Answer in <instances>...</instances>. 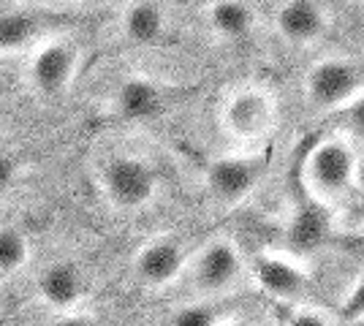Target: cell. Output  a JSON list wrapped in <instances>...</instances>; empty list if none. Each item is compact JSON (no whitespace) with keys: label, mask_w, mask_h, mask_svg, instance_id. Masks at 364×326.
Listing matches in <instances>:
<instances>
[{"label":"cell","mask_w":364,"mask_h":326,"mask_svg":"<svg viewBox=\"0 0 364 326\" xmlns=\"http://www.w3.org/2000/svg\"><path fill=\"white\" fill-rule=\"evenodd\" d=\"M79 71V47L68 38H49L38 44L28 60V85L41 98L68 93Z\"/></svg>","instance_id":"277c9868"},{"label":"cell","mask_w":364,"mask_h":326,"mask_svg":"<svg viewBox=\"0 0 364 326\" xmlns=\"http://www.w3.org/2000/svg\"><path fill=\"white\" fill-rule=\"evenodd\" d=\"M168 14L161 0H131L120 14V33L136 47H155L166 38Z\"/></svg>","instance_id":"7c38bea8"},{"label":"cell","mask_w":364,"mask_h":326,"mask_svg":"<svg viewBox=\"0 0 364 326\" xmlns=\"http://www.w3.org/2000/svg\"><path fill=\"white\" fill-rule=\"evenodd\" d=\"M185 269V250L171 237H158L147 245H141L134 259L136 278L150 288H164L182 275Z\"/></svg>","instance_id":"8fae6325"},{"label":"cell","mask_w":364,"mask_h":326,"mask_svg":"<svg viewBox=\"0 0 364 326\" xmlns=\"http://www.w3.org/2000/svg\"><path fill=\"white\" fill-rule=\"evenodd\" d=\"M85 294H87V275L71 259L49 261L36 278V296L52 313L76 310Z\"/></svg>","instance_id":"8992f818"},{"label":"cell","mask_w":364,"mask_h":326,"mask_svg":"<svg viewBox=\"0 0 364 326\" xmlns=\"http://www.w3.org/2000/svg\"><path fill=\"white\" fill-rule=\"evenodd\" d=\"M204 22L218 38L240 41L253 31L256 11L247 0H210L204 9Z\"/></svg>","instance_id":"5bb4252c"},{"label":"cell","mask_w":364,"mask_h":326,"mask_svg":"<svg viewBox=\"0 0 364 326\" xmlns=\"http://www.w3.org/2000/svg\"><path fill=\"white\" fill-rule=\"evenodd\" d=\"M166 90L161 82L150 77H125L112 93V112L125 123H141L158 117L166 107Z\"/></svg>","instance_id":"30bf717a"},{"label":"cell","mask_w":364,"mask_h":326,"mask_svg":"<svg viewBox=\"0 0 364 326\" xmlns=\"http://www.w3.org/2000/svg\"><path fill=\"white\" fill-rule=\"evenodd\" d=\"M353 185L364 193V158H356V169H353Z\"/></svg>","instance_id":"cb8c5ba5"},{"label":"cell","mask_w":364,"mask_h":326,"mask_svg":"<svg viewBox=\"0 0 364 326\" xmlns=\"http://www.w3.org/2000/svg\"><path fill=\"white\" fill-rule=\"evenodd\" d=\"M31 261V242L22 229L0 223V280L16 278Z\"/></svg>","instance_id":"e0dca14e"},{"label":"cell","mask_w":364,"mask_h":326,"mask_svg":"<svg viewBox=\"0 0 364 326\" xmlns=\"http://www.w3.org/2000/svg\"><path fill=\"white\" fill-rule=\"evenodd\" d=\"M364 90V68L348 58H323L304 74V95L321 112H340Z\"/></svg>","instance_id":"7a4b0ae2"},{"label":"cell","mask_w":364,"mask_h":326,"mask_svg":"<svg viewBox=\"0 0 364 326\" xmlns=\"http://www.w3.org/2000/svg\"><path fill=\"white\" fill-rule=\"evenodd\" d=\"M101 190L107 202L120 212H139L158 193V174L150 161L131 153L112 156L101 169Z\"/></svg>","instance_id":"6da1fadb"},{"label":"cell","mask_w":364,"mask_h":326,"mask_svg":"<svg viewBox=\"0 0 364 326\" xmlns=\"http://www.w3.org/2000/svg\"><path fill=\"white\" fill-rule=\"evenodd\" d=\"M218 326H253V324H247V321H220Z\"/></svg>","instance_id":"d4e9b609"},{"label":"cell","mask_w":364,"mask_h":326,"mask_svg":"<svg viewBox=\"0 0 364 326\" xmlns=\"http://www.w3.org/2000/svg\"><path fill=\"white\" fill-rule=\"evenodd\" d=\"M353 169H356L353 147L343 139L318 141L304 161V177L310 190L326 199H337L353 185Z\"/></svg>","instance_id":"5b68a950"},{"label":"cell","mask_w":364,"mask_h":326,"mask_svg":"<svg viewBox=\"0 0 364 326\" xmlns=\"http://www.w3.org/2000/svg\"><path fill=\"white\" fill-rule=\"evenodd\" d=\"M353 326H364V318H362V321H356V324H353Z\"/></svg>","instance_id":"484cf974"},{"label":"cell","mask_w":364,"mask_h":326,"mask_svg":"<svg viewBox=\"0 0 364 326\" xmlns=\"http://www.w3.org/2000/svg\"><path fill=\"white\" fill-rule=\"evenodd\" d=\"M329 14L321 0H280L274 9V31L294 47H310L326 36Z\"/></svg>","instance_id":"52a82bcc"},{"label":"cell","mask_w":364,"mask_h":326,"mask_svg":"<svg viewBox=\"0 0 364 326\" xmlns=\"http://www.w3.org/2000/svg\"><path fill=\"white\" fill-rule=\"evenodd\" d=\"M329 237V215L318 204H302L289 223V248L294 253H313L318 250Z\"/></svg>","instance_id":"2e32d148"},{"label":"cell","mask_w":364,"mask_h":326,"mask_svg":"<svg viewBox=\"0 0 364 326\" xmlns=\"http://www.w3.org/2000/svg\"><path fill=\"white\" fill-rule=\"evenodd\" d=\"M340 318H343L346 324H356V321L364 318V278L359 280L348 291V296L343 299V305H340Z\"/></svg>","instance_id":"ffe728a7"},{"label":"cell","mask_w":364,"mask_h":326,"mask_svg":"<svg viewBox=\"0 0 364 326\" xmlns=\"http://www.w3.org/2000/svg\"><path fill=\"white\" fill-rule=\"evenodd\" d=\"M19 161H16L11 153H6V150H0V193H6V190H11L16 185V180H19Z\"/></svg>","instance_id":"44dd1931"},{"label":"cell","mask_w":364,"mask_h":326,"mask_svg":"<svg viewBox=\"0 0 364 326\" xmlns=\"http://www.w3.org/2000/svg\"><path fill=\"white\" fill-rule=\"evenodd\" d=\"M218 324H220V313H218V308L207 305V302L182 305L168 318V326H218Z\"/></svg>","instance_id":"ac0fdd59"},{"label":"cell","mask_w":364,"mask_h":326,"mask_svg":"<svg viewBox=\"0 0 364 326\" xmlns=\"http://www.w3.org/2000/svg\"><path fill=\"white\" fill-rule=\"evenodd\" d=\"M193 275V286L204 294H220L228 291L240 275H242V259L240 250L234 248L226 239H213L204 248L198 250L191 266Z\"/></svg>","instance_id":"ba28073f"},{"label":"cell","mask_w":364,"mask_h":326,"mask_svg":"<svg viewBox=\"0 0 364 326\" xmlns=\"http://www.w3.org/2000/svg\"><path fill=\"white\" fill-rule=\"evenodd\" d=\"M46 326H101V324L92 315H87V313L68 310V313H55V318Z\"/></svg>","instance_id":"7402d4cb"},{"label":"cell","mask_w":364,"mask_h":326,"mask_svg":"<svg viewBox=\"0 0 364 326\" xmlns=\"http://www.w3.org/2000/svg\"><path fill=\"white\" fill-rule=\"evenodd\" d=\"M253 278L261 291L277 299H296L307 286L302 269L283 256H258L253 261Z\"/></svg>","instance_id":"4fadbf2b"},{"label":"cell","mask_w":364,"mask_h":326,"mask_svg":"<svg viewBox=\"0 0 364 326\" xmlns=\"http://www.w3.org/2000/svg\"><path fill=\"white\" fill-rule=\"evenodd\" d=\"M261 174H264L261 158H218L207 166V188L220 204H240L258 185Z\"/></svg>","instance_id":"9c48e42d"},{"label":"cell","mask_w":364,"mask_h":326,"mask_svg":"<svg viewBox=\"0 0 364 326\" xmlns=\"http://www.w3.org/2000/svg\"><path fill=\"white\" fill-rule=\"evenodd\" d=\"M49 31V16L33 9H11L0 14V55L36 44Z\"/></svg>","instance_id":"9a60e30c"},{"label":"cell","mask_w":364,"mask_h":326,"mask_svg":"<svg viewBox=\"0 0 364 326\" xmlns=\"http://www.w3.org/2000/svg\"><path fill=\"white\" fill-rule=\"evenodd\" d=\"M277 120V101L269 90L258 85H245L228 95L220 107V125L231 139H264Z\"/></svg>","instance_id":"3957f363"},{"label":"cell","mask_w":364,"mask_h":326,"mask_svg":"<svg viewBox=\"0 0 364 326\" xmlns=\"http://www.w3.org/2000/svg\"><path fill=\"white\" fill-rule=\"evenodd\" d=\"M289 326H332V324L316 310H299L289 318Z\"/></svg>","instance_id":"603a6c76"},{"label":"cell","mask_w":364,"mask_h":326,"mask_svg":"<svg viewBox=\"0 0 364 326\" xmlns=\"http://www.w3.org/2000/svg\"><path fill=\"white\" fill-rule=\"evenodd\" d=\"M340 114H343V123H346L350 136L364 141V90L350 104H346V107L340 109Z\"/></svg>","instance_id":"d6986e66"}]
</instances>
